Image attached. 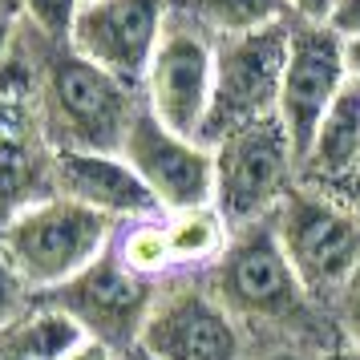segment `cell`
<instances>
[{"label": "cell", "instance_id": "obj_1", "mask_svg": "<svg viewBox=\"0 0 360 360\" xmlns=\"http://www.w3.org/2000/svg\"><path fill=\"white\" fill-rule=\"evenodd\" d=\"M202 276L219 295V304L235 316L247 352L251 348H304L328 360L344 348L332 308H324L304 288V279L295 276L271 219L231 231L223 255Z\"/></svg>", "mask_w": 360, "mask_h": 360}, {"label": "cell", "instance_id": "obj_2", "mask_svg": "<svg viewBox=\"0 0 360 360\" xmlns=\"http://www.w3.org/2000/svg\"><path fill=\"white\" fill-rule=\"evenodd\" d=\"M138 110L142 94L134 85L85 61L69 41L37 33V126L49 150L122 154Z\"/></svg>", "mask_w": 360, "mask_h": 360}, {"label": "cell", "instance_id": "obj_3", "mask_svg": "<svg viewBox=\"0 0 360 360\" xmlns=\"http://www.w3.org/2000/svg\"><path fill=\"white\" fill-rule=\"evenodd\" d=\"M117 235V223L89 211L73 198L49 195L13 214L0 227V255L17 267L33 295H49L89 263L105 255Z\"/></svg>", "mask_w": 360, "mask_h": 360}, {"label": "cell", "instance_id": "obj_4", "mask_svg": "<svg viewBox=\"0 0 360 360\" xmlns=\"http://www.w3.org/2000/svg\"><path fill=\"white\" fill-rule=\"evenodd\" d=\"M283 255L295 267L324 308L336 304V295L348 288V279L360 271V223L356 214L332 198L324 186L295 182L283 207L271 214Z\"/></svg>", "mask_w": 360, "mask_h": 360}, {"label": "cell", "instance_id": "obj_5", "mask_svg": "<svg viewBox=\"0 0 360 360\" xmlns=\"http://www.w3.org/2000/svg\"><path fill=\"white\" fill-rule=\"evenodd\" d=\"M214 150V211L231 231L263 223L300 182V154L279 117L227 134Z\"/></svg>", "mask_w": 360, "mask_h": 360}, {"label": "cell", "instance_id": "obj_6", "mask_svg": "<svg viewBox=\"0 0 360 360\" xmlns=\"http://www.w3.org/2000/svg\"><path fill=\"white\" fill-rule=\"evenodd\" d=\"M288 25L292 20L214 41L211 110L198 134L202 146H219L227 134L255 126L263 117H276L279 82L288 65Z\"/></svg>", "mask_w": 360, "mask_h": 360}, {"label": "cell", "instance_id": "obj_7", "mask_svg": "<svg viewBox=\"0 0 360 360\" xmlns=\"http://www.w3.org/2000/svg\"><path fill=\"white\" fill-rule=\"evenodd\" d=\"M154 360H247V340L202 271H174L158 283L142 340Z\"/></svg>", "mask_w": 360, "mask_h": 360}, {"label": "cell", "instance_id": "obj_8", "mask_svg": "<svg viewBox=\"0 0 360 360\" xmlns=\"http://www.w3.org/2000/svg\"><path fill=\"white\" fill-rule=\"evenodd\" d=\"M214 89V37L186 17L182 8H170L166 33L154 49V61L142 82V105L174 134L198 138Z\"/></svg>", "mask_w": 360, "mask_h": 360}, {"label": "cell", "instance_id": "obj_9", "mask_svg": "<svg viewBox=\"0 0 360 360\" xmlns=\"http://www.w3.org/2000/svg\"><path fill=\"white\" fill-rule=\"evenodd\" d=\"M154 295H158V283L126 271L122 259L114 255V247H110L105 255H98L69 283L53 288L49 295H37V300L69 311L85 328L89 340L110 344L114 352H130L134 344L142 340V328H146V316L154 308Z\"/></svg>", "mask_w": 360, "mask_h": 360}, {"label": "cell", "instance_id": "obj_10", "mask_svg": "<svg viewBox=\"0 0 360 360\" xmlns=\"http://www.w3.org/2000/svg\"><path fill=\"white\" fill-rule=\"evenodd\" d=\"M122 158L146 182L162 214L214 202V150L202 146L198 138H186L162 126L146 105L134 114L130 130H126Z\"/></svg>", "mask_w": 360, "mask_h": 360}, {"label": "cell", "instance_id": "obj_11", "mask_svg": "<svg viewBox=\"0 0 360 360\" xmlns=\"http://www.w3.org/2000/svg\"><path fill=\"white\" fill-rule=\"evenodd\" d=\"M344 85H348L344 37L332 25L292 20L288 25V65H283V82H279L276 117L283 122L300 158L311 146L320 122L332 110V101L340 98Z\"/></svg>", "mask_w": 360, "mask_h": 360}, {"label": "cell", "instance_id": "obj_12", "mask_svg": "<svg viewBox=\"0 0 360 360\" xmlns=\"http://www.w3.org/2000/svg\"><path fill=\"white\" fill-rule=\"evenodd\" d=\"M170 8L174 0H85L73 20L69 45L85 61H94L98 69L114 73L117 82L134 85L142 94Z\"/></svg>", "mask_w": 360, "mask_h": 360}, {"label": "cell", "instance_id": "obj_13", "mask_svg": "<svg viewBox=\"0 0 360 360\" xmlns=\"http://www.w3.org/2000/svg\"><path fill=\"white\" fill-rule=\"evenodd\" d=\"M53 195L73 198L89 211L105 214L110 223H134L154 219L158 202L146 191V182L134 174V166L122 154H98V150H53Z\"/></svg>", "mask_w": 360, "mask_h": 360}, {"label": "cell", "instance_id": "obj_14", "mask_svg": "<svg viewBox=\"0 0 360 360\" xmlns=\"http://www.w3.org/2000/svg\"><path fill=\"white\" fill-rule=\"evenodd\" d=\"M53 195V150L41 138L37 105L0 101V227Z\"/></svg>", "mask_w": 360, "mask_h": 360}, {"label": "cell", "instance_id": "obj_15", "mask_svg": "<svg viewBox=\"0 0 360 360\" xmlns=\"http://www.w3.org/2000/svg\"><path fill=\"white\" fill-rule=\"evenodd\" d=\"M360 162V85L348 82L300 158V182L328 186Z\"/></svg>", "mask_w": 360, "mask_h": 360}, {"label": "cell", "instance_id": "obj_16", "mask_svg": "<svg viewBox=\"0 0 360 360\" xmlns=\"http://www.w3.org/2000/svg\"><path fill=\"white\" fill-rule=\"evenodd\" d=\"M85 340H89L85 328L69 311L53 308L45 300H33V308L0 336L4 348H13V352H20V356H29V360H65Z\"/></svg>", "mask_w": 360, "mask_h": 360}, {"label": "cell", "instance_id": "obj_17", "mask_svg": "<svg viewBox=\"0 0 360 360\" xmlns=\"http://www.w3.org/2000/svg\"><path fill=\"white\" fill-rule=\"evenodd\" d=\"M166 239H170L179 271H207L223 255L231 227L211 202V207H191V211L166 214Z\"/></svg>", "mask_w": 360, "mask_h": 360}, {"label": "cell", "instance_id": "obj_18", "mask_svg": "<svg viewBox=\"0 0 360 360\" xmlns=\"http://www.w3.org/2000/svg\"><path fill=\"white\" fill-rule=\"evenodd\" d=\"M110 247H114V255L122 259V267H126V271H134L138 279L162 283V279H170L174 271H179V267H174L170 239H166V214L122 223Z\"/></svg>", "mask_w": 360, "mask_h": 360}, {"label": "cell", "instance_id": "obj_19", "mask_svg": "<svg viewBox=\"0 0 360 360\" xmlns=\"http://www.w3.org/2000/svg\"><path fill=\"white\" fill-rule=\"evenodd\" d=\"M174 8H182L186 17H195L207 33L219 37H239L255 33L279 20H292L283 0H174Z\"/></svg>", "mask_w": 360, "mask_h": 360}, {"label": "cell", "instance_id": "obj_20", "mask_svg": "<svg viewBox=\"0 0 360 360\" xmlns=\"http://www.w3.org/2000/svg\"><path fill=\"white\" fill-rule=\"evenodd\" d=\"M82 4L85 0H17V13H20V20H25L29 29H37L41 37H49V41H69Z\"/></svg>", "mask_w": 360, "mask_h": 360}, {"label": "cell", "instance_id": "obj_21", "mask_svg": "<svg viewBox=\"0 0 360 360\" xmlns=\"http://www.w3.org/2000/svg\"><path fill=\"white\" fill-rule=\"evenodd\" d=\"M33 300L37 295L29 292V283L17 276V267L0 255V336L17 324L25 311L33 308Z\"/></svg>", "mask_w": 360, "mask_h": 360}, {"label": "cell", "instance_id": "obj_22", "mask_svg": "<svg viewBox=\"0 0 360 360\" xmlns=\"http://www.w3.org/2000/svg\"><path fill=\"white\" fill-rule=\"evenodd\" d=\"M332 316H336V328H340L344 344L360 348V271L348 279V288L336 295V304H332Z\"/></svg>", "mask_w": 360, "mask_h": 360}, {"label": "cell", "instance_id": "obj_23", "mask_svg": "<svg viewBox=\"0 0 360 360\" xmlns=\"http://www.w3.org/2000/svg\"><path fill=\"white\" fill-rule=\"evenodd\" d=\"M324 191H328L332 198H340L344 207H348V211L356 214V223H360V162L352 166L348 174H340L336 182H328Z\"/></svg>", "mask_w": 360, "mask_h": 360}, {"label": "cell", "instance_id": "obj_24", "mask_svg": "<svg viewBox=\"0 0 360 360\" xmlns=\"http://www.w3.org/2000/svg\"><path fill=\"white\" fill-rule=\"evenodd\" d=\"M292 20H308V25H328L336 13V0H283Z\"/></svg>", "mask_w": 360, "mask_h": 360}, {"label": "cell", "instance_id": "obj_25", "mask_svg": "<svg viewBox=\"0 0 360 360\" xmlns=\"http://www.w3.org/2000/svg\"><path fill=\"white\" fill-rule=\"evenodd\" d=\"M17 37H20V13H17V4H0V65L8 61V53L17 49Z\"/></svg>", "mask_w": 360, "mask_h": 360}, {"label": "cell", "instance_id": "obj_26", "mask_svg": "<svg viewBox=\"0 0 360 360\" xmlns=\"http://www.w3.org/2000/svg\"><path fill=\"white\" fill-rule=\"evenodd\" d=\"M328 25L340 37H360V0H336V13Z\"/></svg>", "mask_w": 360, "mask_h": 360}, {"label": "cell", "instance_id": "obj_27", "mask_svg": "<svg viewBox=\"0 0 360 360\" xmlns=\"http://www.w3.org/2000/svg\"><path fill=\"white\" fill-rule=\"evenodd\" d=\"M247 360H320V356L304 352V348H251Z\"/></svg>", "mask_w": 360, "mask_h": 360}, {"label": "cell", "instance_id": "obj_28", "mask_svg": "<svg viewBox=\"0 0 360 360\" xmlns=\"http://www.w3.org/2000/svg\"><path fill=\"white\" fill-rule=\"evenodd\" d=\"M65 360H117V352L110 348V344H101V340H85V344H77Z\"/></svg>", "mask_w": 360, "mask_h": 360}, {"label": "cell", "instance_id": "obj_29", "mask_svg": "<svg viewBox=\"0 0 360 360\" xmlns=\"http://www.w3.org/2000/svg\"><path fill=\"white\" fill-rule=\"evenodd\" d=\"M344 69H348V82L360 85V37H344Z\"/></svg>", "mask_w": 360, "mask_h": 360}, {"label": "cell", "instance_id": "obj_30", "mask_svg": "<svg viewBox=\"0 0 360 360\" xmlns=\"http://www.w3.org/2000/svg\"><path fill=\"white\" fill-rule=\"evenodd\" d=\"M328 360H360V348H352V344H344L340 352H332Z\"/></svg>", "mask_w": 360, "mask_h": 360}, {"label": "cell", "instance_id": "obj_31", "mask_svg": "<svg viewBox=\"0 0 360 360\" xmlns=\"http://www.w3.org/2000/svg\"><path fill=\"white\" fill-rule=\"evenodd\" d=\"M117 360H154V356H150L146 348H138V344H134L130 352H117Z\"/></svg>", "mask_w": 360, "mask_h": 360}, {"label": "cell", "instance_id": "obj_32", "mask_svg": "<svg viewBox=\"0 0 360 360\" xmlns=\"http://www.w3.org/2000/svg\"><path fill=\"white\" fill-rule=\"evenodd\" d=\"M0 360H29V356H20V352H13V348H4V344H0Z\"/></svg>", "mask_w": 360, "mask_h": 360}, {"label": "cell", "instance_id": "obj_33", "mask_svg": "<svg viewBox=\"0 0 360 360\" xmlns=\"http://www.w3.org/2000/svg\"><path fill=\"white\" fill-rule=\"evenodd\" d=\"M0 4H17V0H0Z\"/></svg>", "mask_w": 360, "mask_h": 360}]
</instances>
